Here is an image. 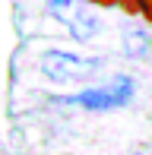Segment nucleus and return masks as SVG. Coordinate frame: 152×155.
<instances>
[{"instance_id": "nucleus-1", "label": "nucleus", "mask_w": 152, "mask_h": 155, "mask_svg": "<svg viewBox=\"0 0 152 155\" xmlns=\"http://www.w3.org/2000/svg\"><path fill=\"white\" fill-rule=\"evenodd\" d=\"M105 67L101 57H92V54H76V51H60V48H51L38 57V70L48 82H57V86H70V82H86L92 79L98 70Z\"/></svg>"}, {"instance_id": "nucleus-2", "label": "nucleus", "mask_w": 152, "mask_h": 155, "mask_svg": "<svg viewBox=\"0 0 152 155\" xmlns=\"http://www.w3.org/2000/svg\"><path fill=\"white\" fill-rule=\"evenodd\" d=\"M136 86L130 76H114L111 82L105 86H92V89H82L76 95H67V98H54V101H67V104H76L82 111H117L124 104H130Z\"/></svg>"}, {"instance_id": "nucleus-3", "label": "nucleus", "mask_w": 152, "mask_h": 155, "mask_svg": "<svg viewBox=\"0 0 152 155\" xmlns=\"http://www.w3.org/2000/svg\"><path fill=\"white\" fill-rule=\"evenodd\" d=\"M45 10L73 35L76 41H92L101 32L98 13L89 6V0H45Z\"/></svg>"}, {"instance_id": "nucleus-4", "label": "nucleus", "mask_w": 152, "mask_h": 155, "mask_svg": "<svg viewBox=\"0 0 152 155\" xmlns=\"http://www.w3.org/2000/svg\"><path fill=\"white\" fill-rule=\"evenodd\" d=\"M149 51H152L149 32H143V29H127L124 32V54H130V57H146Z\"/></svg>"}, {"instance_id": "nucleus-5", "label": "nucleus", "mask_w": 152, "mask_h": 155, "mask_svg": "<svg viewBox=\"0 0 152 155\" xmlns=\"http://www.w3.org/2000/svg\"><path fill=\"white\" fill-rule=\"evenodd\" d=\"M117 6H124L127 13H140V16L152 25V0H117Z\"/></svg>"}, {"instance_id": "nucleus-6", "label": "nucleus", "mask_w": 152, "mask_h": 155, "mask_svg": "<svg viewBox=\"0 0 152 155\" xmlns=\"http://www.w3.org/2000/svg\"><path fill=\"white\" fill-rule=\"evenodd\" d=\"M89 3H101V6H114L117 0H89Z\"/></svg>"}, {"instance_id": "nucleus-7", "label": "nucleus", "mask_w": 152, "mask_h": 155, "mask_svg": "<svg viewBox=\"0 0 152 155\" xmlns=\"http://www.w3.org/2000/svg\"><path fill=\"white\" fill-rule=\"evenodd\" d=\"M136 155H143V152H136Z\"/></svg>"}]
</instances>
